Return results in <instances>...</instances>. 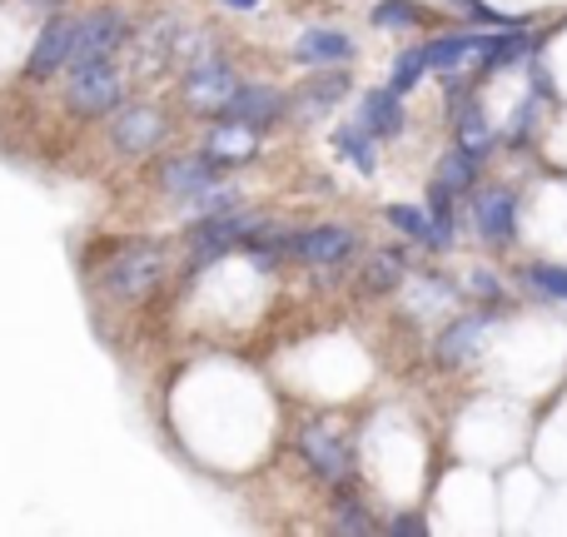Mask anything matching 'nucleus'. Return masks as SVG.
<instances>
[{
  "instance_id": "f257e3e1",
  "label": "nucleus",
  "mask_w": 567,
  "mask_h": 537,
  "mask_svg": "<svg viewBox=\"0 0 567 537\" xmlns=\"http://www.w3.org/2000/svg\"><path fill=\"white\" fill-rule=\"evenodd\" d=\"M70 80H65V100L75 115H110L120 110V95H125V80H120L115 60L100 55V60H75L65 65Z\"/></svg>"
},
{
  "instance_id": "f03ea898",
  "label": "nucleus",
  "mask_w": 567,
  "mask_h": 537,
  "mask_svg": "<svg viewBox=\"0 0 567 537\" xmlns=\"http://www.w3.org/2000/svg\"><path fill=\"white\" fill-rule=\"evenodd\" d=\"M159 273H165V249L159 245H125L105 265V283H110V293H120V299H145V293L159 283Z\"/></svg>"
},
{
  "instance_id": "7ed1b4c3",
  "label": "nucleus",
  "mask_w": 567,
  "mask_h": 537,
  "mask_svg": "<svg viewBox=\"0 0 567 537\" xmlns=\"http://www.w3.org/2000/svg\"><path fill=\"white\" fill-rule=\"evenodd\" d=\"M130 35V20L120 10H90V16H75V50H70V65L75 60H100V55H115Z\"/></svg>"
},
{
  "instance_id": "20e7f679",
  "label": "nucleus",
  "mask_w": 567,
  "mask_h": 537,
  "mask_svg": "<svg viewBox=\"0 0 567 537\" xmlns=\"http://www.w3.org/2000/svg\"><path fill=\"white\" fill-rule=\"evenodd\" d=\"M70 50H75V16H50L40 25L35 45H30V60H25V75L30 80H50L70 65Z\"/></svg>"
},
{
  "instance_id": "39448f33",
  "label": "nucleus",
  "mask_w": 567,
  "mask_h": 537,
  "mask_svg": "<svg viewBox=\"0 0 567 537\" xmlns=\"http://www.w3.org/2000/svg\"><path fill=\"white\" fill-rule=\"evenodd\" d=\"M473 229L483 245H513L518 235V195L508 185H493L473 199Z\"/></svg>"
},
{
  "instance_id": "423d86ee",
  "label": "nucleus",
  "mask_w": 567,
  "mask_h": 537,
  "mask_svg": "<svg viewBox=\"0 0 567 537\" xmlns=\"http://www.w3.org/2000/svg\"><path fill=\"white\" fill-rule=\"evenodd\" d=\"M229 90H235V70H229V60L205 55L185 70V100L199 110V115H219V105L229 100Z\"/></svg>"
},
{
  "instance_id": "0eeeda50",
  "label": "nucleus",
  "mask_w": 567,
  "mask_h": 537,
  "mask_svg": "<svg viewBox=\"0 0 567 537\" xmlns=\"http://www.w3.org/2000/svg\"><path fill=\"white\" fill-rule=\"evenodd\" d=\"M284 110H289V100H284L275 85H235L229 100L219 105V115L239 120V125H249V130H269Z\"/></svg>"
},
{
  "instance_id": "6e6552de",
  "label": "nucleus",
  "mask_w": 567,
  "mask_h": 537,
  "mask_svg": "<svg viewBox=\"0 0 567 537\" xmlns=\"http://www.w3.org/2000/svg\"><path fill=\"white\" fill-rule=\"evenodd\" d=\"M299 448H303V458L313 463L319 478H329V483L349 478V443H343V433L333 428V423H309V428L299 433Z\"/></svg>"
},
{
  "instance_id": "1a4fd4ad",
  "label": "nucleus",
  "mask_w": 567,
  "mask_h": 537,
  "mask_svg": "<svg viewBox=\"0 0 567 537\" xmlns=\"http://www.w3.org/2000/svg\"><path fill=\"white\" fill-rule=\"evenodd\" d=\"M110 140H115L120 155H145L165 140V115L155 105H125L110 125Z\"/></svg>"
},
{
  "instance_id": "9d476101",
  "label": "nucleus",
  "mask_w": 567,
  "mask_h": 537,
  "mask_svg": "<svg viewBox=\"0 0 567 537\" xmlns=\"http://www.w3.org/2000/svg\"><path fill=\"white\" fill-rule=\"evenodd\" d=\"M289 255H299L303 265H339V259L353 255V229L349 225H313L289 239Z\"/></svg>"
},
{
  "instance_id": "9b49d317",
  "label": "nucleus",
  "mask_w": 567,
  "mask_h": 537,
  "mask_svg": "<svg viewBox=\"0 0 567 537\" xmlns=\"http://www.w3.org/2000/svg\"><path fill=\"white\" fill-rule=\"evenodd\" d=\"M215 179H219V169H215V159H205V155H175L159 165V189L175 199H195L199 189H209Z\"/></svg>"
},
{
  "instance_id": "f8f14e48",
  "label": "nucleus",
  "mask_w": 567,
  "mask_h": 537,
  "mask_svg": "<svg viewBox=\"0 0 567 537\" xmlns=\"http://www.w3.org/2000/svg\"><path fill=\"white\" fill-rule=\"evenodd\" d=\"M249 229H255V219L239 215V209H219V215H209L205 225L195 229V259L199 265H209V259H219L235 239H245Z\"/></svg>"
},
{
  "instance_id": "ddd939ff",
  "label": "nucleus",
  "mask_w": 567,
  "mask_h": 537,
  "mask_svg": "<svg viewBox=\"0 0 567 537\" xmlns=\"http://www.w3.org/2000/svg\"><path fill=\"white\" fill-rule=\"evenodd\" d=\"M493 313H463L458 323H449V329L439 333V363H449V369H458V363H468L473 353H478L483 333H488Z\"/></svg>"
},
{
  "instance_id": "4468645a",
  "label": "nucleus",
  "mask_w": 567,
  "mask_h": 537,
  "mask_svg": "<svg viewBox=\"0 0 567 537\" xmlns=\"http://www.w3.org/2000/svg\"><path fill=\"white\" fill-rule=\"evenodd\" d=\"M255 149H259L255 130L239 125V120H225V115H219V125L205 135V159H215V165H245Z\"/></svg>"
},
{
  "instance_id": "2eb2a0df",
  "label": "nucleus",
  "mask_w": 567,
  "mask_h": 537,
  "mask_svg": "<svg viewBox=\"0 0 567 537\" xmlns=\"http://www.w3.org/2000/svg\"><path fill=\"white\" fill-rule=\"evenodd\" d=\"M293 55H299L303 65H343V60H353V40L333 25H313L299 35Z\"/></svg>"
},
{
  "instance_id": "dca6fc26",
  "label": "nucleus",
  "mask_w": 567,
  "mask_h": 537,
  "mask_svg": "<svg viewBox=\"0 0 567 537\" xmlns=\"http://www.w3.org/2000/svg\"><path fill=\"white\" fill-rule=\"evenodd\" d=\"M359 125L369 130L373 140H393L403 130V100L393 90H369L359 100Z\"/></svg>"
},
{
  "instance_id": "f3484780",
  "label": "nucleus",
  "mask_w": 567,
  "mask_h": 537,
  "mask_svg": "<svg viewBox=\"0 0 567 537\" xmlns=\"http://www.w3.org/2000/svg\"><path fill=\"white\" fill-rule=\"evenodd\" d=\"M528 50V35H523V25H513V30H498V35H478V70L483 75H498V70H508L513 60Z\"/></svg>"
},
{
  "instance_id": "a211bd4d",
  "label": "nucleus",
  "mask_w": 567,
  "mask_h": 537,
  "mask_svg": "<svg viewBox=\"0 0 567 537\" xmlns=\"http://www.w3.org/2000/svg\"><path fill=\"white\" fill-rule=\"evenodd\" d=\"M419 50H423V65H429V70L453 75V70H458L463 60L478 50V35H473V30H458V35H439V40H429V45H419Z\"/></svg>"
},
{
  "instance_id": "6ab92c4d",
  "label": "nucleus",
  "mask_w": 567,
  "mask_h": 537,
  "mask_svg": "<svg viewBox=\"0 0 567 537\" xmlns=\"http://www.w3.org/2000/svg\"><path fill=\"white\" fill-rule=\"evenodd\" d=\"M333 149H339L359 175H379V140H373L363 125H343L339 135H333Z\"/></svg>"
},
{
  "instance_id": "aec40b11",
  "label": "nucleus",
  "mask_w": 567,
  "mask_h": 537,
  "mask_svg": "<svg viewBox=\"0 0 567 537\" xmlns=\"http://www.w3.org/2000/svg\"><path fill=\"white\" fill-rule=\"evenodd\" d=\"M478 165H483V159L473 155V149L453 145L449 155H443V165H439V179H433V185H439L443 195H463V189H473V185H478Z\"/></svg>"
},
{
  "instance_id": "412c9836",
  "label": "nucleus",
  "mask_w": 567,
  "mask_h": 537,
  "mask_svg": "<svg viewBox=\"0 0 567 537\" xmlns=\"http://www.w3.org/2000/svg\"><path fill=\"white\" fill-rule=\"evenodd\" d=\"M343 90H349V75H343V70H329V75H323V80H313V85L303 90L299 100H293V110H299L303 120H319L323 110H329L333 100L343 95Z\"/></svg>"
},
{
  "instance_id": "4be33fe9",
  "label": "nucleus",
  "mask_w": 567,
  "mask_h": 537,
  "mask_svg": "<svg viewBox=\"0 0 567 537\" xmlns=\"http://www.w3.org/2000/svg\"><path fill=\"white\" fill-rule=\"evenodd\" d=\"M453 125H458V145L473 149L478 159L493 149V130L483 125V115H478V105H473V100H463V110H453Z\"/></svg>"
},
{
  "instance_id": "5701e85b",
  "label": "nucleus",
  "mask_w": 567,
  "mask_h": 537,
  "mask_svg": "<svg viewBox=\"0 0 567 537\" xmlns=\"http://www.w3.org/2000/svg\"><path fill=\"white\" fill-rule=\"evenodd\" d=\"M389 225L399 229L403 239H419V245L439 249V235H433L429 209H419V205H389Z\"/></svg>"
},
{
  "instance_id": "b1692460",
  "label": "nucleus",
  "mask_w": 567,
  "mask_h": 537,
  "mask_svg": "<svg viewBox=\"0 0 567 537\" xmlns=\"http://www.w3.org/2000/svg\"><path fill=\"white\" fill-rule=\"evenodd\" d=\"M429 75V65H423V50H403L399 60H393V80L389 90L393 95H409V90H419V80Z\"/></svg>"
},
{
  "instance_id": "393cba45",
  "label": "nucleus",
  "mask_w": 567,
  "mask_h": 537,
  "mask_svg": "<svg viewBox=\"0 0 567 537\" xmlns=\"http://www.w3.org/2000/svg\"><path fill=\"white\" fill-rule=\"evenodd\" d=\"M373 25L379 30H413L419 25V6H409V0H379V6H373Z\"/></svg>"
},
{
  "instance_id": "a878e982",
  "label": "nucleus",
  "mask_w": 567,
  "mask_h": 537,
  "mask_svg": "<svg viewBox=\"0 0 567 537\" xmlns=\"http://www.w3.org/2000/svg\"><path fill=\"white\" fill-rule=\"evenodd\" d=\"M403 273V255H393V249H379V255L369 259V289H393Z\"/></svg>"
},
{
  "instance_id": "bb28decb",
  "label": "nucleus",
  "mask_w": 567,
  "mask_h": 537,
  "mask_svg": "<svg viewBox=\"0 0 567 537\" xmlns=\"http://www.w3.org/2000/svg\"><path fill=\"white\" fill-rule=\"evenodd\" d=\"M528 283L543 293H553V299L567 303V269H553V265H533L528 269Z\"/></svg>"
},
{
  "instance_id": "cd10ccee",
  "label": "nucleus",
  "mask_w": 567,
  "mask_h": 537,
  "mask_svg": "<svg viewBox=\"0 0 567 537\" xmlns=\"http://www.w3.org/2000/svg\"><path fill=\"white\" fill-rule=\"evenodd\" d=\"M333 523H339V533H373V523L363 518V508L353 498L339 503V518H333Z\"/></svg>"
},
{
  "instance_id": "c85d7f7f",
  "label": "nucleus",
  "mask_w": 567,
  "mask_h": 537,
  "mask_svg": "<svg viewBox=\"0 0 567 537\" xmlns=\"http://www.w3.org/2000/svg\"><path fill=\"white\" fill-rule=\"evenodd\" d=\"M473 289H478V293H488V299H503V283L493 279L488 269H478V273H473Z\"/></svg>"
},
{
  "instance_id": "c756f323",
  "label": "nucleus",
  "mask_w": 567,
  "mask_h": 537,
  "mask_svg": "<svg viewBox=\"0 0 567 537\" xmlns=\"http://www.w3.org/2000/svg\"><path fill=\"white\" fill-rule=\"evenodd\" d=\"M393 533H403V537L423 533V518H393Z\"/></svg>"
},
{
  "instance_id": "7c9ffc66",
  "label": "nucleus",
  "mask_w": 567,
  "mask_h": 537,
  "mask_svg": "<svg viewBox=\"0 0 567 537\" xmlns=\"http://www.w3.org/2000/svg\"><path fill=\"white\" fill-rule=\"evenodd\" d=\"M219 6H229V10H259V0H219Z\"/></svg>"
}]
</instances>
